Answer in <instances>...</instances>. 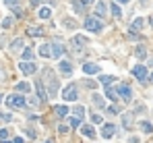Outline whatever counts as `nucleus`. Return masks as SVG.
I'll return each instance as SVG.
<instances>
[{"instance_id": "1", "label": "nucleus", "mask_w": 153, "mask_h": 143, "mask_svg": "<svg viewBox=\"0 0 153 143\" xmlns=\"http://www.w3.org/2000/svg\"><path fill=\"white\" fill-rule=\"evenodd\" d=\"M83 25H85V29H87V31H95V33H97V31H101V27H103L101 23H99V19H97V17H87Z\"/></svg>"}, {"instance_id": "2", "label": "nucleus", "mask_w": 153, "mask_h": 143, "mask_svg": "<svg viewBox=\"0 0 153 143\" xmlns=\"http://www.w3.org/2000/svg\"><path fill=\"white\" fill-rule=\"evenodd\" d=\"M62 98L66 100V102H77V98H79V93H77V87H75V85H68V87H64V91H62Z\"/></svg>"}, {"instance_id": "3", "label": "nucleus", "mask_w": 153, "mask_h": 143, "mask_svg": "<svg viewBox=\"0 0 153 143\" xmlns=\"http://www.w3.org/2000/svg\"><path fill=\"white\" fill-rule=\"evenodd\" d=\"M6 104H8L10 108H23V106H25V98H23V95H8V98H6Z\"/></svg>"}, {"instance_id": "4", "label": "nucleus", "mask_w": 153, "mask_h": 143, "mask_svg": "<svg viewBox=\"0 0 153 143\" xmlns=\"http://www.w3.org/2000/svg\"><path fill=\"white\" fill-rule=\"evenodd\" d=\"M50 73H52V70H48L46 81H48V93H50V98H54V95H56V89H58V81H56Z\"/></svg>"}, {"instance_id": "5", "label": "nucleus", "mask_w": 153, "mask_h": 143, "mask_svg": "<svg viewBox=\"0 0 153 143\" xmlns=\"http://www.w3.org/2000/svg\"><path fill=\"white\" fill-rule=\"evenodd\" d=\"M19 70L23 75H33L35 70H37V66L33 64V62H19Z\"/></svg>"}, {"instance_id": "6", "label": "nucleus", "mask_w": 153, "mask_h": 143, "mask_svg": "<svg viewBox=\"0 0 153 143\" xmlns=\"http://www.w3.org/2000/svg\"><path fill=\"white\" fill-rule=\"evenodd\" d=\"M83 73L85 75H97V73H101V68L97 64H93V62H85L83 64Z\"/></svg>"}, {"instance_id": "7", "label": "nucleus", "mask_w": 153, "mask_h": 143, "mask_svg": "<svg viewBox=\"0 0 153 143\" xmlns=\"http://www.w3.org/2000/svg\"><path fill=\"white\" fill-rule=\"evenodd\" d=\"M114 133H116V125H112V123H105V125L101 127V137H103V139H110Z\"/></svg>"}, {"instance_id": "8", "label": "nucleus", "mask_w": 153, "mask_h": 143, "mask_svg": "<svg viewBox=\"0 0 153 143\" xmlns=\"http://www.w3.org/2000/svg\"><path fill=\"white\" fill-rule=\"evenodd\" d=\"M58 70H60L64 77H71V75H73V64H71V62H66V60H62V62L58 64Z\"/></svg>"}, {"instance_id": "9", "label": "nucleus", "mask_w": 153, "mask_h": 143, "mask_svg": "<svg viewBox=\"0 0 153 143\" xmlns=\"http://www.w3.org/2000/svg\"><path fill=\"white\" fill-rule=\"evenodd\" d=\"M133 75H135L139 81H145V79H147V68L139 64V66H135V68H133Z\"/></svg>"}, {"instance_id": "10", "label": "nucleus", "mask_w": 153, "mask_h": 143, "mask_svg": "<svg viewBox=\"0 0 153 143\" xmlns=\"http://www.w3.org/2000/svg\"><path fill=\"white\" fill-rule=\"evenodd\" d=\"M39 54H41L43 58H52V44H43V46H39Z\"/></svg>"}, {"instance_id": "11", "label": "nucleus", "mask_w": 153, "mask_h": 143, "mask_svg": "<svg viewBox=\"0 0 153 143\" xmlns=\"http://www.w3.org/2000/svg\"><path fill=\"white\" fill-rule=\"evenodd\" d=\"M81 133H83L85 137H89V139H95V129H93L91 125H85V127H81Z\"/></svg>"}, {"instance_id": "12", "label": "nucleus", "mask_w": 153, "mask_h": 143, "mask_svg": "<svg viewBox=\"0 0 153 143\" xmlns=\"http://www.w3.org/2000/svg\"><path fill=\"white\" fill-rule=\"evenodd\" d=\"M95 15H97V17H105V15H108V4L97 2V4H95Z\"/></svg>"}, {"instance_id": "13", "label": "nucleus", "mask_w": 153, "mask_h": 143, "mask_svg": "<svg viewBox=\"0 0 153 143\" xmlns=\"http://www.w3.org/2000/svg\"><path fill=\"white\" fill-rule=\"evenodd\" d=\"M118 93L122 95V98H124L126 102L130 100V87H128V85H120V89H118Z\"/></svg>"}, {"instance_id": "14", "label": "nucleus", "mask_w": 153, "mask_h": 143, "mask_svg": "<svg viewBox=\"0 0 153 143\" xmlns=\"http://www.w3.org/2000/svg\"><path fill=\"white\" fill-rule=\"evenodd\" d=\"M99 81H101L103 85H112V83L116 81V77H114V75H101V77H99Z\"/></svg>"}, {"instance_id": "15", "label": "nucleus", "mask_w": 153, "mask_h": 143, "mask_svg": "<svg viewBox=\"0 0 153 143\" xmlns=\"http://www.w3.org/2000/svg\"><path fill=\"white\" fill-rule=\"evenodd\" d=\"M62 54V46L60 44H52V58H58Z\"/></svg>"}, {"instance_id": "16", "label": "nucleus", "mask_w": 153, "mask_h": 143, "mask_svg": "<svg viewBox=\"0 0 153 143\" xmlns=\"http://www.w3.org/2000/svg\"><path fill=\"white\" fill-rule=\"evenodd\" d=\"M135 56H137V58H145V56H147L145 46H137V48H135Z\"/></svg>"}, {"instance_id": "17", "label": "nucleus", "mask_w": 153, "mask_h": 143, "mask_svg": "<svg viewBox=\"0 0 153 143\" xmlns=\"http://www.w3.org/2000/svg\"><path fill=\"white\" fill-rule=\"evenodd\" d=\"M73 39H75V46H79V48L87 44V37H85V35H81V33H79V35H75Z\"/></svg>"}, {"instance_id": "18", "label": "nucleus", "mask_w": 153, "mask_h": 143, "mask_svg": "<svg viewBox=\"0 0 153 143\" xmlns=\"http://www.w3.org/2000/svg\"><path fill=\"white\" fill-rule=\"evenodd\" d=\"M56 116H66L68 114V106H56Z\"/></svg>"}, {"instance_id": "19", "label": "nucleus", "mask_w": 153, "mask_h": 143, "mask_svg": "<svg viewBox=\"0 0 153 143\" xmlns=\"http://www.w3.org/2000/svg\"><path fill=\"white\" fill-rule=\"evenodd\" d=\"M143 23H145V21H143V19H141V17H137V19H135V21H133V27H130V29H133V31H135V29H137V31H139V29H141V27H143Z\"/></svg>"}, {"instance_id": "20", "label": "nucleus", "mask_w": 153, "mask_h": 143, "mask_svg": "<svg viewBox=\"0 0 153 143\" xmlns=\"http://www.w3.org/2000/svg\"><path fill=\"white\" fill-rule=\"evenodd\" d=\"M52 15V11L48 8V6H43V8H39V19H48Z\"/></svg>"}, {"instance_id": "21", "label": "nucleus", "mask_w": 153, "mask_h": 143, "mask_svg": "<svg viewBox=\"0 0 153 143\" xmlns=\"http://www.w3.org/2000/svg\"><path fill=\"white\" fill-rule=\"evenodd\" d=\"M68 123H71V127H75V129H77V127H81V118L71 116V118H68Z\"/></svg>"}, {"instance_id": "22", "label": "nucleus", "mask_w": 153, "mask_h": 143, "mask_svg": "<svg viewBox=\"0 0 153 143\" xmlns=\"http://www.w3.org/2000/svg\"><path fill=\"white\" fill-rule=\"evenodd\" d=\"M17 89H19L21 93H25V91H29L31 87H29V83H25V81H23V83H19V85H17Z\"/></svg>"}, {"instance_id": "23", "label": "nucleus", "mask_w": 153, "mask_h": 143, "mask_svg": "<svg viewBox=\"0 0 153 143\" xmlns=\"http://www.w3.org/2000/svg\"><path fill=\"white\" fill-rule=\"evenodd\" d=\"M33 58V50L31 48H25V52H23V60H31Z\"/></svg>"}, {"instance_id": "24", "label": "nucleus", "mask_w": 153, "mask_h": 143, "mask_svg": "<svg viewBox=\"0 0 153 143\" xmlns=\"http://www.w3.org/2000/svg\"><path fill=\"white\" fill-rule=\"evenodd\" d=\"M105 95H108L110 100H118V93H116L114 89H105Z\"/></svg>"}, {"instance_id": "25", "label": "nucleus", "mask_w": 153, "mask_h": 143, "mask_svg": "<svg viewBox=\"0 0 153 143\" xmlns=\"http://www.w3.org/2000/svg\"><path fill=\"white\" fill-rule=\"evenodd\" d=\"M112 13H114V17H120V15H122V11H120V6H118V2H116V4H112Z\"/></svg>"}, {"instance_id": "26", "label": "nucleus", "mask_w": 153, "mask_h": 143, "mask_svg": "<svg viewBox=\"0 0 153 143\" xmlns=\"http://www.w3.org/2000/svg\"><path fill=\"white\" fill-rule=\"evenodd\" d=\"M75 112H77V118H83L85 116V108H81V106H75Z\"/></svg>"}, {"instance_id": "27", "label": "nucleus", "mask_w": 153, "mask_h": 143, "mask_svg": "<svg viewBox=\"0 0 153 143\" xmlns=\"http://www.w3.org/2000/svg\"><path fill=\"white\" fill-rule=\"evenodd\" d=\"M73 4H75V11L77 13H83V2H81V0H75Z\"/></svg>"}, {"instance_id": "28", "label": "nucleus", "mask_w": 153, "mask_h": 143, "mask_svg": "<svg viewBox=\"0 0 153 143\" xmlns=\"http://www.w3.org/2000/svg\"><path fill=\"white\" fill-rule=\"evenodd\" d=\"M141 129H143L145 133H153V127H151L149 123H143V125H141Z\"/></svg>"}, {"instance_id": "29", "label": "nucleus", "mask_w": 153, "mask_h": 143, "mask_svg": "<svg viewBox=\"0 0 153 143\" xmlns=\"http://www.w3.org/2000/svg\"><path fill=\"white\" fill-rule=\"evenodd\" d=\"M93 102L97 104V108H103V100L99 98V95H93Z\"/></svg>"}, {"instance_id": "30", "label": "nucleus", "mask_w": 153, "mask_h": 143, "mask_svg": "<svg viewBox=\"0 0 153 143\" xmlns=\"http://www.w3.org/2000/svg\"><path fill=\"white\" fill-rule=\"evenodd\" d=\"M27 33H29V35H41V29H39V27H35V29H33V27H31Z\"/></svg>"}, {"instance_id": "31", "label": "nucleus", "mask_w": 153, "mask_h": 143, "mask_svg": "<svg viewBox=\"0 0 153 143\" xmlns=\"http://www.w3.org/2000/svg\"><path fill=\"white\" fill-rule=\"evenodd\" d=\"M64 25H66V27H75L77 23H75V19H66V21H64Z\"/></svg>"}, {"instance_id": "32", "label": "nucleus", "mask_w": 153, "mask_h": 143, "mask_svg": "<svg viewBox=\"0 0 153 143\" xmlns=\"http://www.w3.org/2000/svg\"><path fill=\"white\" fill-rule=\"evenodd\" d=\"M2 25H4V27H10V25H13V19H10V17H6V19H4V23H2Z\"/></svg>"}, {"instance_id": "33", "label": "nucleus", "mask_w": 153, "mask_h": 143, "mask_svg": "<svg viewBox=\"0 0 153 143\" xmlns=\"http://www.w3.org/2000/svg\"><path fill=\"white\" fill-rule=\"evenodd\" d=\"M91 120H93V123H101V116H99V114H91Z\"/></svg>"}, {"instance_id": "34", "label": "nucleus", "mask_w": 153, "mask_h": 143, "mask_svg": "<svg viewBox=\"0 0 153 143\" xmlns=\"http://www.w3.org/2000/svg\"><path fill=\"white\" fill-rule=\"evenodd\" d=\"M4 2H6V4H8V6H15V4H17V2H19V0H4Z\"/></svg>"}, {"instance_id": "35", "label": "nucleus", "mask_w": 153, "mask_h": 143, "mask_svg": "<svg viewBox=\"0 0 153 143\" xmlns=\"http://www.w3.org/2000/svg\"><path fill=\"white\" fill-rule=\"evenodd\" d=\"M58 131H60V133H66V131H68V127H66V125H60V129H58Z\"/></svg>"}, {"instance_id": "36", "label": "nucleus", "mask_w": 153, "mask_h": 143, "mask_svg": "<svg viewBox=\"0 0 153 143\" xmlns=\"http://www.w3.org/2000/svg\"><path fill=\"white\" fill-rule=\"evenodd\" d=\"M83 4H93V0H81Z\"/></svg>"}, {"instance_id": "37", "label": "nucleus", "mask_w": 153, "mask_h": 143, "mask_svg": "<svg viewBox=\"0 0 153 143\" xmlns=\"http://www.w3.org/2000/svg\"><path fill=\"white\" fill-rule=\"evenodd\" d=\"M41 0H31V6H35V4H39Z\"/></svg>"}, {"instance_id": "38", "label": "nucleus", "mask_w": 153, "mask_h": 143, "mask_svg": "<svg viewBox=\"0 0 153 143\" xmlns=\"http://www.w3.org/2000/svg\"><path fill=\"white\" fill-rule=\"evenodd\" d=\"M15 143H23V139H21V137H15Z\"/></svg>"}, {"instance_id": "39", "label": "nucleus", "mask_w": 153, "mask_h": 143, "mask_svg": "<svg viewBox=\"0 0 153 143\" xmlns=\"http://www.w3.org/2000/svg\"><path fill=\"white\" fill-rule=\"evenodd\" d=\"M116 2H120V4H126V2H128V0H116Z\"/></svg>"}, {"instance_id": "40", "label": "nucleus", "mask_w": 153, "mask_h": 143, "mask_svg": "<svg viewBox=\"0 0 153 143\" xmlns=\"http://www.w3.org/2000/svg\"><path fill=\"white\" fill-rule=\"evenodd\" d=\"M0 102H2V95H0Z\"/></svg>"}]
</instances>
